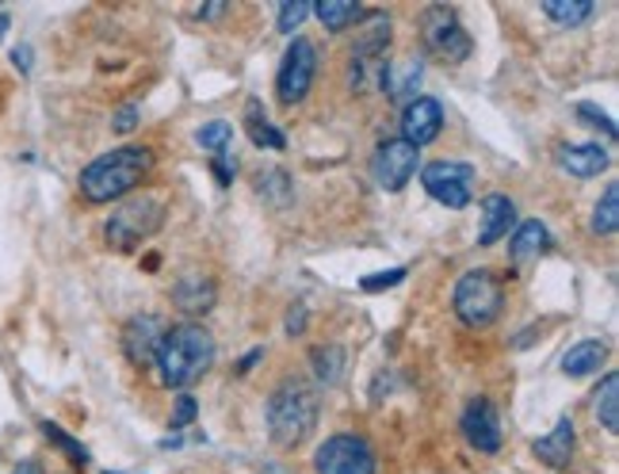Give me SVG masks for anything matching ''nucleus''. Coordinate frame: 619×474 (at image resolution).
<instances>
[{"instance_id":"nucleus-28","label":"nucleus","mask_w":619,"mask_h":474,"mask_svg":"<svg viewBox=\"0 0 619 474\" xmlns=\"http://www.w3.org/2000/svg\"><path fill=\"white\" fill-rule=\"evenodd\" d=\"M310 12H314V0H287V4H280V31L295 34Z\"/></svg>"},{"instance_id":"nucleus-8","label":"nucleus","mask_w":619,"mask_h":474,"mask_svg":"<svg viewBox=\"0 0 619 474\" xmlns=\"http://www.w3.org/2000/svg\"><path fill=\"white\" fill-rule=\"evenodd\" d=\"M420 184L436 203L451 206V211H463L475 200V169L463 161H433L420 169Z\"/></svg>"},{"instance_id":"nucleus-33","label":"nucleus","mask_w":619,"mask_h":474,"mask_svg":"<svg viewBox=\"0 0 619 474\" xmlns=\"http://www.w3.org/2000/svg\"><path fill=\"white\" fill-rule=\"evenodd\" d=\"M214 177H219V184L226 188L230 180L237 177V161L230 158V153H219V158H214Z\"/></svg>"},{"instance_id":"nucleus-17","label":"nucleus","mask_w":619,"mask_h":474,"mask_svg":"<svg viewBox=\"0 0 619 474\" xmlns=\"http://www.w3.org/2000/svg\"><path fill=\"white\" fill-rule=\"evenodd\" d=\"M420 77H425V69H420V58H402V62L386 65V73H383L386 97H390V100L413 97V92H417V84H420Z\"/></svg>"},{"instance_id":"nucleus-16","label":"nucleus","mask_w":619,"mask_h":474,"mask_svg":"<svg viewBox=\"0 0 619 474\" xmlns=\"http://www.w3.org/2000/svg\"><path fill=\"white\" fill-rule=\"evenodd\" d=\"M536 455L547 463V467H555V471L566 467V463H570V455H574V421L562 417L544 436V441H536Z\"/></svg>"},{"instance_id":"nucleus-15","label":"nucleus","mask_w":619,"mask_h":474,"mask_svg":"<svg viewBox=\"0 0 619 474\" xmlns=\"http://www.w3.org/2000/svg\"><path fill=\"white\" fill-rule=\"evenodd\" d=\"M516 226V206L505 195H486L481 200V226H478V245H494Z\"/></svg>"},{"instance_id":"nucleus-37","label":"nucleus","mask_w":619,"mask_h":474,"mask_svg":"<svg viewBox=\"0 0 619 474\" xmlns=\"http://www.w3.org/2000/svg\"><path fill=\"white\" fill-rule=\"evenodd\" d=\"M12 58H16V69H20V73H31V50L28 47H20Z\"/></svg>"},{"instance_id":"nucleus-34","label":"nucleus","mask_w":619,"mask_h":474,"mask_svg":"<svg viewBox=\"0 0 619 474\" xmlns=\"http://www.w3.org/2000/svg\"><path fill=\"white\" fill-rule=\"evenodd\" d=\"M578 115H581V119H592V123H597V127H605V134H608V138H616V123L605 115V111H597V108H592V103H581V108H578Z\"/></svg>"},{"instance_id":"nucleus-29","label":"nucleus","mask_w":619,"mask_h":474,"mask_svg":"<svg viewBox=\"0 0 619 474\" xmlns=\"http://www.w3.org/2000/svg\"><path fill=\"white\" fill-rule=\"evenodd\" d=\"M42 433H47V441H54L58 447H62V452L73 455V463H77V467H84V463H89V452H84L81 444H73V441H69V436H65L58 425H50V421H42Z\"/></svg>"},{"instance_id":"nucleus-39","label":"nucleus","mask_w":619,"mask_h":474,"mask_svg":"<svg viewBox=\"0 0 619 474\" xmlns=\"http://www.w3.org/2000/svg\"><path fill=\"white\" fill-rule=\"evenodd\" d=\"M256 360H261V352H248V356H245V360H241L237 375H245V372H248V367H253V364H256Z\"/></svg>"},{"instance_id":"nucleus-40","label":"nucleus","mask_w":619,"mask_h":474,"mask_svg":"<svg viewBox=\"0 0 619 474\" xmlns=\"http://www.w3.org/2000/svg\"><path fill=\"white\" fill-rule=\"evenodd\" d=\"M16 474H42V471L34 467V463H20V471H16Z\"/></svg>"},{"instance_id":"nucleus-36","label":"nucleus","mask_w":619,"mask_h":474,"mask_svg":"<svg viewBox=\"0 0 619 474\" xmlns=\"http://www.w3.org/2000/svg\"><path fill=\"white\" fill-rule=\"evenodd\" d=\"M134 123H138V108H123V111H119V115H115V131H134Z\"/></svg>"},{"instance_id":"nucleus-18","label":"nucleus","mask_w":619,"mask_h":474,"mask_svg":"<svg viewBox=\"0 0 619 474\" xmlns=\"http://www.w3.org/2000/svg\"><path fill=\"white\" fill-rule=\"evenodd\" d=\"M172 299H176V306L184 314H206L214 306V283L206 275H184L176 283V291H172Z\"/></svg>"},{"instance_id":"nucleus-38","label":"nucleus","mask_w":619,"mask_h":474,"mask_svg":"<svg viewBox=\"0 0 619 474\" xmlns=\"http://www.w3.org/2000/svg\"><path fill=\"white\" fill-rule=\"evenodd\" d=\"M222 12H226V0H211V8H206V20H214V16H222Z\"/></svg>"},{"instance_id":"nucleus-20","label":"nucleus","mask_w":619,"mask_h":474,"mask_svg":"<svg viewBox=\"0 0 619 474\" xmlns=\"http://www.w3.org/2000/svg\"><path fill=\"white\" fill-rule=\"evenodd\" d=\"M547 245H550L547 226L539 219H531V222H520V226H516V234L509 241V253H513V261H531V256H539Z\"/></svg>"},{"instance_id":"nucleus-22","label":"nucleus","mask_w":619,"mask_h":474,"mask_svg":"<svg viewBox=\"0 0 619 474\" xmlns=\"http://www.w3.org/2000/svg\"><path fill=\"white\" fill-rule=\"evenodd\" d=\"M317 20L325 23L329 31H344L348 23L359 20V4L356 0H314Z\"/></svg>"},{"instance_id":"nucleus-30","label":"nucleus","mask_w":619,"mask_h":474,"mask_svg":"<svg viewBox=\"0 0 619 474\" xmlns=\"http://www.w3.org/2000/svg\"><path fill=\"white\" fill-rule=\"evenodd\" d=\"M402 280H406V269H390V272H375V275H367V280H359V288H364L367 295H375V291L398 288Z\"/></svg>"},{"instance_id":"nucleus-11","label":"nucleus","mask_w":619,"mask_h":474,"mask_svg":"<svg viewBox=\"0 0 619 474\" xmlns=\"http://www.w3.org/2000/svg\"><path fill=\"white\" fill-rule=\"evenodd\" d=\"M440 127H444V108L433 97L409 100L406 111H402V142H409L413 150L436 142V138H440Z\"/></svg>"},{"instance_id":"nucleus-3","label":"nucleus","mask_w":619,"mask_h":474,"mask_svg":"<svg viewBox=\"0 0 619 474\" xmlns=\"http://www.w3.org/2000/svg\"><path fill=\"white\" fill-rule=\"evenodd\" d=\"M317 425V394L303 379H287L268 399V433L280 447H298Z\"/></svg>"},{"instance_id":"nucleus-24","label":"nucleus","mask_w":619,"mask_h":474,"mask_svg":"<svg viewBox=\"0 0 619 474\" xmlns=\"http://www.w3.org/2000/svg\"><path fill=\"white\" fill-rule=\"evenodd\" d=\"M245 127H248V138H253L261 150H283V134L268 123V115L261 111V103H248Z\"/></svg>"},{"instance_id":"nucleus-7","label":"nucleus","mask_w":619,"mask_h":474,"mask_svg":"<svg viewBox=\"0 0 619 474\" xmlns=\"http://www.w3.org/2000/svg\"><path fill=\"white\" fill-rule=\"evenodd\" d=\"M314 467L317 474H375L378 460H375V447L356 433H337L329 436L314 455Z\"/></svg>"},{"instance_id":"nucleus-19","label":"nucleus","mask_w":619,"mask_h":474,"mask_svg":"<svg viewBox=\"0 0 619 474\" xmlns=\"http://www.w3.org/2000/svg\"><path fill=\"white\" fill-rule=\"evenodd\" d=\"M605 356H608L605 341H578V344H574V349L562 356V372L574 375V379H585V375L600 372Z\"/></svg>"},{"instance_id":"nucleus-26","label":"nucleus","mask_w":619,"mask_h":474,"mask_svg":"<svg viewBox=\"0 0 619 474\" xmlns=\"http://www.w3.org/2000/svg\"><path fill=\"white\" fill-rule=\"evenodd\" d=\"M619 226V184H608V192L600 195L597 211H592V234H616Z\"/></svg>"},{"instance_id":"nucleus-13","label":"nucleus","mask_w":619,"mask_h":474,"mask_svg":"<svg viewBox=\"0 0 619 474\" xmlns=\"http://www.w3.org/2000/svg\"><path fill=\"white\" fill-rule=\"evenodd\" d=\"M161 322L153 314H142V317H131V325L123 330V349H126V360L138 367H145L153 356H158V344H161Z\"/></svg>"},{"instance_id":"nucleus-32","label":"nucleus","mask_w":619,"mask_h":474,"mask_svg":"<svg viewBox=\"0 0 619 474\" xmlns=\"http://www.w3.org/2000/svg\"><path fill=\"white\" fill-rule=\"evenodd\" d=\"M283 188H287V172H268V177H261V195L268 192V195H275L280 203H287L291 192H283Z\"/></svg>"},{"instance_id":"nucleus-14","label":"nucleus","mask_w":619,"mask_h":474,"mask_svg":"<svg viewBox=\"0 0 619 474\" xmlns=\"http://www.w3.org/2000/svg\"><path fill=\"white\" fill-rule=\"evenodd\" d=\"M558 165L570 172V177L589 180V177H600V172L612 165V158H608L605 145L585 142V145H562V150H558Z\"/></svg>"},{"instance_id":"nucleus-31","label":"nucleus","mask_w":619,"mask_h":474,"mask_svg":"<svg viewBox=\"0 0 619 474\" xmlns=\"http://www.w3.org/2000/svg\"><path fill=\"white\" fill-rule=\"evenodd\" d=\"M195 413H200V406H195V399H192V394H180V399H176V413H172V428H184V425H192V421H195Z\"/></svg>"},{"instance_id":"nucleus-10","label":"nucleus","mask_w":619,"mask_h":474,"mask_svg":"<svg viewBox=\"0 0 619 474\" xmlns=\"http://www.w3.org/2000/svg\"><path fill=\"white\" fill-rule=\"evenodd\" d=\"M417 158H420V153L413 150L409 142H402V138L383 142L375 150V161H372L375 184L386 188V192H402V188L413 180V172H417Z\"/></svg>"},{"instance_id":"nucleus-25","label":"nucleus","mask_w":619,"mask_h":474,"mask_svg":"<svg viewBox=\"0 0 619 474\" xmlns=\"http://www.w3.org/2000/svg\"><path fill=\"white\" fill-rule=\"evenodd\" d=\"M310 364H314V375L322 379L325 386H333L344 372V349L337 344H325V349H314L310 352Z\"/></svg>"},{"instance_id":"nucleus-21","label":"nucleus","mask_w":619,"mask_h":474,"mask_svg":"<svg viewBox=\"0 0 619 474\" xmlns=\"http://www.w3.org/2000/svg\"><path fill=\"white\" fill-rule=\"evenodd\" d=\"M592 410H597V421L608 428V433H619V375H605V383L592 394Z\"/></svg>"},{"instance_id":"nucleus-23","label":"nucleus","mask_w":619,"mask_h":474,"mask_svg":"<svg viewBox=\"0 0 619 474\" xmlns=\"http://www.w3.org/2000/svg\"><path fill=\"white\" fill-rule=\"evenodd\" d=\"M544 12L555 23H562V28H578V23H585L597 12V0H547Z\"/></svg>"},{"instance_id":"nucleus-27","label":"nucleus","mask_w":619,"mask_h":474,"mask_svg":"<svg viewBox=\"0 0 619 474\" xmlns=\"http://www.w3.org/2000/svg\"><path fill=\"white\" fill-rule=\"evenodd\" d=\"M195 142L203 145V150H214V153H226L230 142H234V127L222 123V119H214V123H206L195 131Z\"/></svg>"},{"instance_id":"nucleus-35","label":"nucleus","mask_w":619,"mask_h":474,"mask_svg":"<svg viewBox=\"0 0 619 474\" xmlns=\"http://www.w3.org/2000/svg\"><path fill=\"white\" fill-rule=\"evenodd\" d=\"M306 330V306H291L287 314V333H303Z\"/></svg>"},{"instance_id":"nucleus-6","label":"nucleus","mask_w":619,"mask_h":474,"mask_svg":"<svg viewBox=\"0 0 619 474\" xmlns=\"http://www.w3.org/2000/svg\"><path fill=\"white\" fill-rule=\"evenodd\" d=\"M420 39H425L428 54H436L447 65H459L470 58V34L447 4L425 8V16H420Z\"/></svg>"},{"instance_id":"nucleus-2","label":"nucleus","mask_w":619,"mask_h":474,"mask_svg":"<svg viewBox=\"0 0 619 474\" xmlns=\"http://www.w3.org/2000/svg\"><path fill=\"white\" fill-rule=\"evenodd\" d=\"M153 153L142 150V145H123V150H111L97 158L92 165H84L81 172V195L89 203H111L123 200L126 192H134L138 180L150 172Z\"/></svg>"},{"instance_id":"nucleus-1","label":"nucleus","mask_w":619,"mask_h":474,"mask_svg":"<svg viewBox=\"0 0 619 474\" xmlns=\"http://www.w3.org/2000/svg\"><path fill=\"white\" fill-rule=\"evenodd\" d=\"M161 372V383L165 386H192L195 379H203L214 364V337L195 322H180L172 330L161 333L158 356H153Z\"/></svg>"},{"instance_id":"nucleus-4","label":"nucleus","mask_w":619,"mask_h":474,"mask_svg":"<svg viewBox=\"0 0 619 474\" xmlns=\"http://www.w3.org/2000/svg\"><path fill=\"white\" fill-rule=\"evenodd\" d=\"M451 303H455V314H459L463 325H470V330H486V325H494L497 314H501L505 288H501V280H497L494 272L475 269V272H467L459 283H455Z\"/></svg>"},{"instance_id":"nucleus-41","label":"nucleus","mask_w":619,"mask_h":474,"mask_svg":"<svg viewBox=\"0 0 619 474\" xmlns=\"http://www.w3.org/2000/svg\"><path fill=\"white\" fill-rule=\"evenodd\" d=\"M4 28H8V20H4V16H0V39H4Z\"/></svg>"},{"instance_id":"nucleus-12","label":"nucleus","mask_w":619,"mask_h":474,"mask_svg":"<svg viewBox=\"0 0 619 474\" xmlns=\"http://www.w3.org/2000/svg\"><path fill=\"white\" fill-rule=\"evenodd\" d=\"M463 436H467L470 447L494 455L501 447V421H497V410L489 399H475L467 410H463Z\"/></svg>"},{"instance_id":"nucleus-5","label":"nucleus","mask_w":619,"mask_h":474,"mask_svg":"<svg viewBox=\"0 0 619 474\" xmlns=\"http://www.w3.org/2000/svg\"><path fill=\"white\" fill-rule=\"evenodd\" d=\"M161 222H165V206H161V200H153V195H138V200H126L115 214H111L103 238H108V245L119 249V253H131V249L142 245L145 238L158 234Z\"/></svg>"},{"instance_id":"nucleus-9","label":"nucleus","mask_w":619,"mask_h":474,"mask_svg":"<svg viewBox=\"0 0 619 474\" xmlns=\"http://www.w3.org/2000/svg\"><path fill=\"white\" fill-rule=\"evenodd\" d=\"M314 73H317V50H314V42L295 39L287 47V54H283L280 77H275V92H280V100L283 103L306 100L310 84H314Z\"/></svg>"}]
</instances>
